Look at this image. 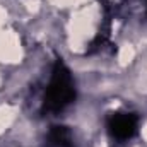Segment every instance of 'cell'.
I'll return each instance as SVG.
<instances>
[{
  "label": "cell",
  "instance_id": "6da1fadb",
  "mask_svg": "<svg viewBox=\"0 0 147 147\" xmlns=\"http://www.w3.org/2000/svg\"><path fill=\"white\" fill-rule=\"evenodd\" d=\"M75 99V87L70 70L65 67L62 60H57L53 67V75L50 86L45 94V110L48 111H62Z\"/></svg>",
  "mask_w": 147,
  "mask_h": 147
},
{
  "label": "cell",
  "instance_id": "7a4b0ae2",
  "mask_svg": "<svg viewBox=\"0 0 147 147\" xmlns=\"http://www.w3.org/2000/svg\"><path fill=\"white\" fill-rule=\"evenodd\" d=\"M108 128L115 139L127 140L137 130V118L130 113H113L108 120Z\"/></svg>",
  "mask_w": 147,
  "mask_h": 147
},
{
  "label": "cell",
  "instance_id": "3957f363",
  "mask_svg": "<svg viewBox=\"0 0 147 147\" xmlns=\"http://www.w3.org/2000/svg\"><path fill=\"white\" fill-rule=\"evenodd\" d=\"M50 142H51L55 147H74L70 130H69L67 127H63V125L51 127V132H50Z\"/></svg>",
  "mask_w": 147,
  "mask_h": 147
}]
</instances>
